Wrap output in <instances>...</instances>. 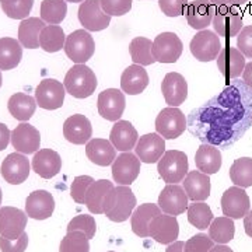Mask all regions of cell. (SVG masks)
Segmentation results:
<instances>
[{"instance_id":"6da1fadb","label":"cell","mask_w":252,"mask_h":252,"mask_svg":"<svg viewBox=\"0 0 252 252\" xmlns=\"http://www.w3.org/2000/svg\"><path fill=\"white\" fill-rule=\"evenodd\" d=\"M136 206V196L132 189L118 185L111 189L104 202V215L114 223L126 221Z\"/></svg>"},{"instance_id":"7a4b0ae2","label":"cell","mask_w":252,"mask_h":252,"mask_svg":"<svg viewBox=\"0 0 252 252\" xmlns=\"http://www.w3.org/2000/svg\"><path fill=\"white\" fill-rule=\"evenodd\" d=\"M95 73L86 64H74L64 77V89L74 98H87L97 89Z\"/></svg>"},{"instance_id":"3957f363","label":"cell","mask_w":252,"mask_h":252,"mask_svg":"<svg viewBox=\"0 0 252 252\" xmlns=\"http://www.w3.org/2000/svg\"><path fill=\"white\" fill-rule=\"evenodd\" d=\"M188 157L180 150H168L162 154L158 160L157 171L160 174L164 182L167 184H178L188 174Z\"/></svg>"},{"instance_id":"277c9868","label":"cell","mask_w":252,"mask_h":252,"mask_svg":"<svg viewBox=\"0 0 252 252\" xmlns=\"http://www.w3.org/2000/svg\"><path fill=\"white\" fill-rule=\"evenodd\" d=\"M63 49L72 62L76 64H86V62H89L94 55L95 42L90 32L83 28L76 30L70 35L66 36Z\"/></svg>"},{"instance_id":"5b68a950","label":"cell","mask_w":252,"mask_h":252,"mask_svg":"<svg viewBox=\"0 0 252 252\" xmlns=\"http://www.w3.org/2000/svg\"><path fill=\"white\" fill-rule=\"evenodd\" d=\"M213 28L217 35L224 38H233L240 34L243 30V14L237 9V6H219L216 7L215 18H213Z\"/></svg>"},{"instance_id":"8992f818","label":"cell","mask_w":252,"mask_h":252,"mask_svg":"<svg viewBox=\"0 0 252 252\" xmlns=\"http://www.w3.org/2000/svg\"><path fill=\"white\" fill-rule=\"evenodd\" d=\"M190 54L193 55L195 59L199 62H212L217 59L219 54L221 52V42L216 32L202 30L196 35L192 38L189 44Z\"/></svg>"},{"instance_id":"52a82bcc","label":"cell","mask_w":252,"mask_h":252,"mask_svg":"<svg viewBox=\"0 0 252 252\" xmlns=\"http://www.w3.org/2000/svg\"><path fill=\"white\" fill-rule=\"evenodd\" d=\"M187 118L180 108H164L156 118V130L164 139H177L187 129Z\"/></svg>"},{"instance_id":"ba28073f","label":"cell","mask_w":252,"mask_h":252,"mask_svg":"<svg viewBox=\"0 0 252 252\" xmlns=\"http://www.w3.org/2000/svg\"><path fill=\"white\" fill-rule=\"evenodd\" d=\"M79 21L87 31H102L108 28L111 16L101 7V0H84L79 7Z\"/></svg>"},{"instance_id":"9c48e42d","label":"cell","mask_w":252,"mask_h":252,"mask_svg":"<svg viewBox=\"0 0 252 252\" xmlns=\"http://www.w3.org/2000/svg\"><path fill=\"white\" fill-rule=\"evenodd\" d=\"M182 51V41L174 32H161L154 38L153 55L156 62L175 63L181 58Z\"/></svg>"},{"instance_id":"30bf717a","label":"cell","mask_w":252,"mask_h":252,"mask_svg":"<svg viewBox=\"0 0 252 252\" xmlns=\"http://www.w3.org/2000/svg\"><path fill=\"white\" fill-rule=\"evenodd\" d=\"M64 94H66V89L61 81L55 79H45L36 87V105L48 111L61 108L64 101Z\"/></svg>"},{"instance_id":"8fae6325","label":"cell","mask_w":252,"mask_h":252,"mask_svg":"<svg viewBox=\"0 0 252 252\" xmlns=\"http://www.w3.org/2000/svg\"><path fill=\"white\" fill-rule=\"evenodd\" d=\"M97 107L101 117L111 122H118L124 115L126 99L124 91L118 89H107L99 93Z\"/></svg>"},{"instance_id":"7c38bea8","label":"cell","mask_w":252,"mask_h":252,"mask_svg":"<svg viewBox=\"0 0 252 252\" xmlns=\"http://www.w3.org/2000/svg\"><path fill=\"white\" fill-rule=\"evenodd\" d=\"M140 160L136 154L126 152L118 156L112 162V177L118 185L129 187L133 184L140 172Z\"/></svg>"},{"instance_id":"4fadbf2b","label":"cell","mask_w":252,"mask_h":252,"mask_svg":"<svg viewBox=\"0 0 252 252\" xmlns=\"http://www.w3.org/2000/svg\"><path fill=\"white\" fill-rule=\"evenodd\" d=\"M188 195L177 184H168L158 196V207L170 216H180L188 209Z\"/></svg>"},{"instance_id":"5bb4252c","label":"cell","mask_w":252,"mask_h":252,"mask_svg":"<svg viewBox=\"0 0 252 252\" xmlns=\"http://www.w3.org/2000/svg\"><path fill=\"white\" fill-rule=\"evenodd\" d=\"M251 207L250 196L240 187H231L225 190L221 196V210L223 215L230 219H241Z\"/></svg>"},{"instance_id":"9a60e30c","label":"cell","mask_w":252,"mask_h":252,"mask_svg":"<svg viewBox=\"0 0 252 252\" xmlns=\"http://www.w3.org/2000/svg\"><path fill=\"white\" fill-rule=\"evenodd\" d=\"M27 225V213L17 207H0V235L16 240L24 233Z\"/></svg>"},{"instance_id":"2e32d148","label":"cell","mask_w":252,"mask_h":252,"mask_svg":"<svg viewBox=\"0 0 252 252\" xmlns=\"http://www.w3.org/2000/svg\"><path fill=\"white\" fill-rule=\"evenodd\" d=\"M161 91L165 102L170 107L178 108L188 98V83L180 73L170 72L162 79Z\"/></svg>"},{"instance_id":"e0dca14e","label":"cell","mask_w":252,"mask_h":252,"mask_svg":"<svg viewBox=\"0 0 252 252\" xmlns=\"http://www.w3.org/2000/svg\"><path fill=\"white\" fill-rule=\"evenodd\" d=\"M216 6H213L209 0H193L188 3L187 9L184 11L189 27L193 30H206L215 18Z\"/></svg>"},{"instance_id":"ac0fdd59","label":"cell","mask_w":252,"mask_h":252,"mask_svg":"<svg viewBox=\"0 0 252 252\" xmlns=\"http://www.w3.org/2000/svg\"><path fill=\"white\" fill-rule=\"evenodd\" d=\"M1 177L11 185H20L30 175V161L24 154L11 153L1 162Z\"/></svg>"},{"instance_id":"d6986e66","label":"cell","mask_w":252,"mask_h":252,"mask_svg":"<svg viewBox=\"0 0 252 252\" xmlns=\"http://www.w3.org/2000/svg\"><path fill=\"white\" fill-rule=\"evenodd\" d=\"M11 144L18 153H36L41 146V135L35 126L23 122L11 132Z\"/></svg>"},{"instance_id":"ffe728a7","label":"cell","mask_w":252,"mask_h":252,"mask_svg":"<svg viewBox=\"0 0 252 252\" xmlns=\"http://www.w3.org/2000/svg\"><path fill=\"white\" fill-rule=\"evenodd\" d=\"M135 153L142 162L154 164L165 153V139L158 133L143 135L136 143Z\"/></svg>"},{"instance_id":"44dd1931","label":"cell","mask_w":252,"mask_h":252,"mask_svg":"<svg viewBox=\"0 0 252 252\" xmlns=\"http://www.w3.org/2000/svg\"><path fill=\"white\" fill-rule=\"evenodd\" d=\"M55 210L54 196L44 189L34 190L26 200V213L34 220H45L52 216Z\"/></svg>"},{"instance_id":"7402d4cb","label":"cell","mask_w":252,"mask_h":252,"mask_svg":"<svg viewBox=\"0 0 252 252\" xmlns=\"http://www.w3.org/2000/svg\"><path fill=\"white\" fill-rule=\"evenodd\" d=\"M63 136L73 144L87 143L93 136V126L89 118L81 114L67 118L63 124Z\"/></svg>"},{"instance_id":"603a6c76","label":"cell","mask_w":252,"mask_h":252,"mask_svg":"<svg viewBox=\"0 0 252 252\" xmlns=\"http://www.w3.org/2000/svg\"><path fill=\"white\" fill-rule=\"evenodd\" d=\"M150 237L160 244H172L180 235V224L175 216L160 215L154 217L149 228Z\"/></svg>"},{"instance_id":"cb8c5ba5","label":"cell","mask_w":252,"mask_h":252,"mask_svg":"<svg viewBox=\"0 0 252 252\" xmlns=\"http://www.w3.org/2000/svg\"><path fill=\"white\" fill-rule=\"evenodd\" d=\"M245 64V56L233 46L223 48L217 56V67L227 80L237 79L238 76H241Z\"/></svg>"},{"instance_id":"d4e9b609","label":"cell","mask_w":252,"mask_h":252,"mask_svg":"<svg viewBox=\"0 0 252 252\" xmlns=\"http://www.w3.org/2000/svg\"><path fill=\"white\" fill-rule=\"evenodd\" d=\"M137 140V130L129 121H118L114 124L109 133V142L119 152H130L132 149H135Z\"/></svg>"},{"instance_id":"484cf974","label":"cell","mask_w":252,"mask_h":252,"mask_svg":"<svg viewBox=\"0 0 252 252\" xmlns=\"http://www.w3.org/2000/svg\"><path fill=\"white\" fill-rule=\"evenodd\" d=\"M32 168L39 177L49 180L59 174L61 168H62V158H61L59 153H56L55 150L42 149V150L36 152L34 156Z\"/></svg>"},{"instance_id":"4316f807","label":"cell","mask_w":252,"mask_h":252,"mask_svg":"<svg viewBox=\"0 0 252 252\" xmlns=\"http://www.w3.org/2000/svg\"><path fill=\"white\" fill-rule=\"evenodd\" d=\"M149 86V74L140 64H132L126 67L121 76V89L125 94L137 95Z\"/></svg>"},{"instance_id":"83f0119b","label":"cell","mask_w":252,"mask_h":252,"mask_svg":"<svg viewBox=\"0 0 252 252\" xmlns=\"http://www.w3.org/2000/svg\"><path fill=\"white\" fill-rule=\"evenodd\" d=\"M89 160L101 167H108L117 158V149L107 139H91L86 144Z\"/></svg>"},{"instance_id":"f1b7e54d","label":"cell","mask_w":252,"mask_h":252,"mask_svg":"<svg viewBox=\"0 0 252 252\" xmlns=\"http://www.w3.org/2000/svg\"><path fill=\"white\" fill-rule=\"evenodd\" d=\"M184 187L187 195L193 202H203L210 196V178L200 171H189L184 178Z\"/></svg>"},{"instance_id":"f546056e","label":"cell","mask_w":252,"mask_h":252,"mask_svg":"<svg viewBox=\"0 0 252 252\" xmlns=\"http://www.w3.org/2000/svg\"><path fill=\"white\" fill-rule=\"evenodd\" d=\"M45 27V21L42 18L28 17L26 20H21V23L18 26L20 44L27 49L39 48V36Z\"/></svg>"},{"instance_id":"4dcf8cb0","label":"cell","mask_w":252,"mask_h":252,"mask_svg":"<svg viewBox=\"0 0 252 252\" xmlns=\"http://www.w3.org/2000/svg\"><path fill=\"white\" fill-rule=\"evenodd\" d=\"M161 215V209L153 205V203H144L136 209L135 212L130 216V223H132V230L136 235L139 237H150L149 228H150V223L154 217Z\"/></svg>"},{"instance_id":"1f68e13d","label":"cell","mask_w":252,"mask_h":252,"mask_svg":"<svg viewBox=\"0 0 252 252\" xmlns=\"http://www.w3.org/2000/svg\"><path fill=\"white\" fill-rule=\"evenodd\" d=\"M221 153L220 150L212 146V144L205 143L200 144L196 154H195V164L199 171L212 175L216 174L221 168Z\"/></svg>"},{"instance_id":"d6a6232c","label":"cell","mask_w":252,"mask_h":252,"mask_svg":"<svg viewBox=\"0 0 252 252\" xmlns=\"http://www.w3.org/2000/svg\"><path fill=\"white\" fill-rule=\"evenodd\" d=\"M112 188H114V184L108 180L94 181L91 184L84 199V203L91 213H95V215L104 213V202Z\"/></svg>"},{"instance_id":"836d02e7","label":"cell","mask_w":252,"mask_h":252,"mask_svg":"<svg viewBox=\"0 0 252 252\" xmlns=\"http://www.w3.org/2000/svg\"><path fill=\"white\" fill-rule=\"evenodd\" d=\"M23 58V45L14 38H0V70L17 67Z\"/></svg>"},{"instance_id":"e575fe53","label":"cell","mask_w":252,"mask_h":252,"mask_svg":"<svg viewBox=\"0 0 252 252\" xmlns=\"http://www.w3.org/2000/svg\"><path fill=\"white\" fill-rule=\"evenodd\" d=\"M7 108H9L10 114L17 121L26 122L34 115L36 108V101L31 95H27L24 93H17V94L10 97Z\"/></svg>"},{"instance_id":"d590c367","label":"cell","mask_w":252,"mask_h":252,"mask_svg":"<svg viewBox=\"0 0 252 252\" xmlns=\"http://www.w3.org/2000/svg\"><path fill=\"white\" fill-rule=\"evenodd\" d=\"M129 54L135 64L150 66L156 62L153 55V42L149 38L136 36L129 45Z\"/></svg>"},{"instance_id":"8d00e7d4","label":"cell","mask_w":252,"mask_h":252,"mask_svg":"<svg viewBox=\"0 0 252 252\" xmlns=\"http://www.w3.org/2000/svg\"><path fill=\"white\" fill-rule=\"evenodd\" d=\"M235 234V225L230 217H216L209 225V237L217 244L230 243Z\"/></svg>"},{"instance_id":"74e56055","label":"cell","mask_w":252,"mask_h":252,"mask_svg":"<svg viewBox=\"0 0 252 252\" xmlns=\"http://www.w3.org/2000/svg\"><path fill=\"white\" fill-rule=\"evenodd\" d=\"M66 35L62 27L59 26H46L39 36V48L48 54H55L64 48Z\"/></svg>"},{"instance_id":"f35d334b","label":"cell","mask_w":252,"mask_h":252,"mask_svg":"<svg viewBox=\"0 0 252 252\" xmlns=\"http://www.w3.org/2000/svg\"><path fill=\"white\" fill-rule=\"evenodd\" d=\"M230 178L235 187L250 188L252 187V158L241 157L230 167Z\"/></svg>"},{"instance_id":"ab89813d","label":"cell","mask_w":252,"mask_h":252,"mask_svg":"<svg viewBox=\"0 0 252 252\" xmlns=\"http://www.w3.org/2000/svg\"><path fill=\"white\" fill-rule=\"evenodd\" d=\"M67 14L66 0H42L41 3V18L49 26L61 24Z\"/></svg>"},{"instance_id":"60d3db41","label":"cell","mask_w":252,"mask_h":252,"mask_svg":"<svg viewBox=\"0 0 252 252\" xmlns=\"http://www.w3.org/2000/svg\"><path fill=\"white\" fill-rule=\"evenodd\" d=\"M188 221L199 230H206L213 221V212L203 202H195L188 206Z\"/></svg>"},{"instance_id":"b9f144b4","label":"cell","mask_w":252,"mask_h":252,"mask_svg":"<svg viewBox=\"0 0 252 252\" xmlns=\"http://www.w3.org/2000/svg\"><path fill=\"white\" fill-rule=\"evenodd\" d=\"M1 10L13 20H26L31 13L34 0H0Z\"/></svg>"},{"instance_id":"7bdbcfd3","label":"cell","mask_w":252,"mask_h":252,"mask_svg":"<svg viewBox=\"0 0 252 252\" xmlns=\"http://www.w3.org/2000/svg\"><path fill=\"white\" fill-rule=\"evenodd\" d=\"M59 252H90V240L81 231H70L62 238Z\"/></svg>"},{"instance_id":"ee69618b","label":"cell","mask_w":252,"mask_h":252,"mask_svg":"<svg viewBox=\"0 0 252 252\" xmlns=\"http://www.w3.org/2000/svg\"><path fill=\"white\" fill-rule=\"evenodd\" d=\"M70 231H81L87 235L89 240H91L97 231V224H95L94 217L89 215H79V216L73 217L67 224V233Z\"/></svg>"},{"instance_id":"f6af8a7d","label":"cell","mask_w":252,"mask_h":252,"mask_svg":"<svg viewBox=\"0 0 252 252\" xmlns=\"http://www.w3.org/2000/svg\"><path fill=\"white\" fill-rule=\"evenodd\" d=\"M94 182V180L89 177V175H79L76 177L72 182L70 187V196L73 198L74 202L77 203H84L86 199V193L90 188V185Z\"/></svg>"},{"instance_id":"bcb514c9","label":"cell","mask_w":252,"mask_h":252,"mask_svg":"<svg viewBox=\"0 0 252 252\" xmlns=\"http://www.w3.org/2000/svg\"><path fill=\"white\" fill-rule=\"evenodd\" d=\"M101 7L111 17H121L132 9V0H101Z\"/></svg>"},{"instance_id":"7dc6e473","label":"cell","mask_w":252,"mask_h":252,"mask_svg":"<svg viewBox=\"0 0 252 252\" xmlns=\"http://www.w3.org/2000/svg\"><path fill=\"white\" fill-rule=\"evenodd\" d=\"M213 240L206 234H196L192 238H189L185 243L184 251L185 252H209L215 245H213Z\"/></svg>"},{"instance_id":"c3c4849f","label":"cell","mask_w":252,"mask_h":252,"mask_svg":"<svg viewBox=\"0 0 252 252\" xmlns=\"http://www.w3.org/2000/svg\"><path fill=\"white\" fill-rule=\"evenodd\" d=\"M188 0H158V6L162 14L167 17H178L182 16L188 6Z\"/></svg>"},{"instance_id":"681fc988","label":"cell","mask_w":252,"mask_h":252,"mask_svg":"<svg viewBox=\"0 0 252 252\" xmlns=\"http://www.w3.org/2000/svg\"><path fill=\"white\" fill-rule=\"evenodd\" d=\"M28 247V234L23 233L16 240H9L0 237V250L1 252H24Z\"/></svg>"},{"instance_id":"f907efd6","label":"cell","mask_w":252,"mask_h":252,"mask_svg":"<svg viewBox=\"0 0 252 252\" xmlns=\"http://www.w3.org/2000/svg\"><path fill=\"white\" fill-rule=\"evenodd\" d=\"M237 49L245 56L252 59V26L243 27L237 35Z\"/></svg>"},{"instance_id":"816d5d0a","label":"cell","mask_w":252,"mask_h":252,"mask_svg":"<svg viewBox=\"0 0 252 252\" xmlns=\"http://www.w3.org/2000/svg\"><path fill=\"white\" fill-rule=\"evenodd\" d=\"M10 140H11V132L9 130V127L4 124H0V152L7 149Z\"/></svg>"},{"instance_id":"f5cc1de1","label":"cell","mask_w":252,"mask_h":252,"mask_svg":"<svg viewBox=\"0 0 252 252\" xmlns=\"http://www.w3.org/2000/svg\"><path fill=\"white\" fill-rule=\"evenodd\" d=\"M243 80L245 86H248L252 90V62L247 63L244 67L243 72Z\"/></svg>"},{"instance_id":"db71d44e","label":"cell","mask_w":252,"mask_h":252,"mask_svg":"<svg viewBox=\"0 0 252 252\" xmlns=\"http://www.w3.org/2000/svg\"><path fill=\"white\" fill-rule=\"evenodd\" d=\"M244 228L247 235H250L252 238V210H250L245 216H244Z\"/></svg>"},{"instance_id":"11a10c76","label":"cell","mask_w":252,"mask_h":252,"mask_svg":"<svg viewBox=\"0 0 252 252\" xmlns=\"http://www.w3.org/2000/svg\"><path fill=\"white\" fill-rule=\"evenodd\" d=\"M184 247H185V243L182 241H175L168 245V248L165 250V252H185L184 251Z\"/></svg>"},{"instance_id":"9f6ffc18","label":"cell","mask_w":252,"mask_h":252,"mask_svg":"<svg viewBox=\"0 0 252 252\" xmlns=\"http://www.w3.org/2000/svg\"><path fill=\"white\" fill-rule=\"evenodd\" d=\"M209 252H233V250H230L228 247H225L224 244H217L216 247H213Z\"/></svg>"},{"instance_id":"6f0895ef","label":"cell","mask_w":252,"mask_h":252,"mask_svg":"<svg viewBox=\"0 0 252 252\" xmlns=\"http://www.w3.org/2000/svg\"><path fill=\"white\" fill-rule=\"evenodd\" d=\"M227 1V4H230V6H241L244 3H247L248 0H225Z\"/></svg>"},{"instance_id":"680465c9","label":"cell","mask_w":252,"mask_h":252,"mask_svg":"<svg viewBox=\"0 0 252 252\" xmlns=\"http://www.w3.org/2000/svg\"><path fill=\"white\" fill-rule=\"evenodd\" d=\"M213 6H216V7H219V6H224V4H227V1L225 0H209Z\"/></svg>"},{"instance_id":"91938a15","label":"cell","mask_w":252,"mask_h":252,"mask_svg":"<svg viewBox=\"0 0 252 252\" xmlns=\"http://www.w3.org/2000/svg\"><path fill=\"white\" fill-rule=\"evenodd\" d=\"M66 1H69V3H83L84 0H66Z\"/></svg>"},{"instance_id":"94428289","label":"cell","mask_w":252,"mask_h":252,"mask_svg":"<svg viewBox=\"0 0 252 252\" xmlns=\"http://www.w3.org/2000/svg\"><path fill=\"white\" fill-rule=\"evenodd\" d=\"M0 205H1V189H0Z\"/></svg>"},{"instance_id":"6125c7cd","label":"cell","mask_w":252,"mask_h":252,"mask_svg":"<svg viewBox=\"0 0 252 252\" xmlns=\"http://www.w3.org/2000/svg\"><path fill=\"white\" fill-rule=\"evenodd\" d=\"M0 87H1V73H0Z\"/></svg>"},{"instance_id":"be15d7a7","label":"cell","mask_w":252,"mask_h":252,"mask_svg":"<svg viewBox=\"0 0 252 252\" xmlns=\"http://www.w3.org/2000/svg\"><path fill=\"white\" fill-rule=\"evenodd\" d=\"M108 252H114V251H108Z\"/></svg>"}]
</instances>
